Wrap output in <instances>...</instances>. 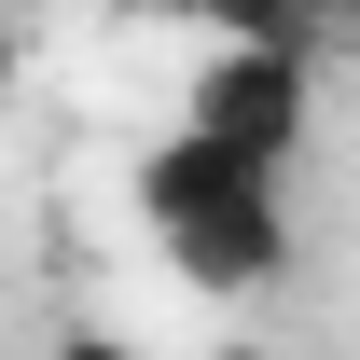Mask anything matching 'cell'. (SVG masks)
I'll list each match as a JSON object with an SVG mask.
<instances>
[{"label":"cell","instance_id":"5","mask_svg":"<svg viewBox=\"0 0 360 360\" xmlns=\"http://www.w3.org/2000/svg\"><path fill=\"white\" fill-rule=\"evenodd\" d=\"M56 360H139V347H97V333H70V347H56Z\"/></svg>","mask_w":360,"mask_h":360},{"label":"cell","instance_id":"4","mask_svg":"<svg viewBox=\"0 0 360 360\" xmlns=\"http://www.w3.org/2000/svg\"><path fill=\"white\" fill-rule=\"evenodd\" d=\"M305 28H360V0H305Z\"/></svg>","mask_w":360,"mask_h":360},{"label":"cell","instance_id":"2","mask_svg":"<svg viewBox=\"0 0 360 360\" xmlns=\"http://www.w3.org/2000/svg\"><path fill=\"white\" fill-rule=\"evenodd\" d=\"M194 139H222L250 167H291L305 153V56L291 42H222L208 84H194Z\"/></svg>","mask_w":360,"mask_h":360},{"label":"cell","instance_id":"3","mask_svg":"<svg viewBox=\"0 0 360 360\" xmlns=\"http://www.w3.org/2000/svg\"><path fill=\"white\" fill-rule=\"evenodd\" d=\"M180 14H208L222 42H291V56L319 42V28H305V0H180Z\"/></svg>","mask_w":360,"mask_h":360},{"label":"cell","instance_id":"1","mask_svg":"<svg viewBox=\"0 0 360 360\" xmlns=\"http://www.w3.org/2000/svg\"><path fill=\"white\" fill-rule=\"evenodd\" d=\"M139 208H153V236H167V264L194 277V291H264L277 264H291V222H277V167H250V153H222V139L180 125L153 167H139Z\"/></svg>","mask_w":360,"mask_h":360},{"label":"cell","instance_id":"7","mask_svg":"<svg viewBox=\"0 0 360 360\" xmlns=\"http://www.w3.org/2000/svg\"><path fill=\"white\" fill-rule=\"evenodd\" d=\"M139 14H180V0H139Z\"/></svg>","mask_w":360,"mask_h":360},{"label":"cell","instance_id":"6","mask_svg":"<svg viewBox=\"0 0 360 360\" xmlns=\"http://www.w3.org/2000/svg\"><path fill=\"white\" fill-rule=\"evenodd\" d=\"M14 70H28V42H14V28H0V97H14Z\"/></svg>","mask_w":360,"mask_h":360}]
</instances>
